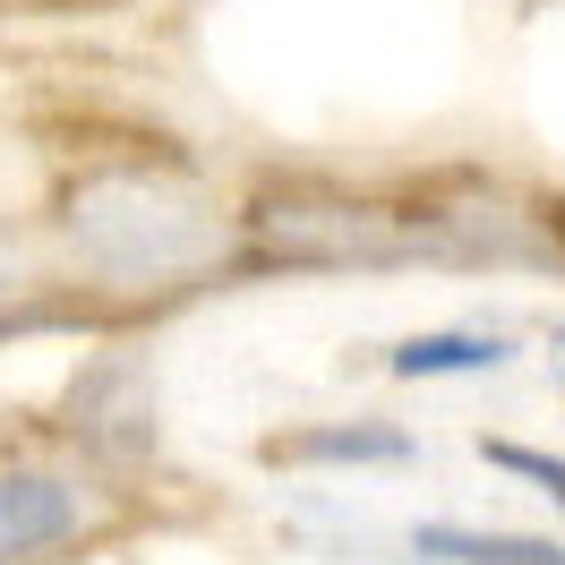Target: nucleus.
Wrapping results in <instances>:
<instances>
[{
	"label": "nucleus",
	"mask_w": 565,
	"mask_h": 565,
	"mask_svg": "<svg viewBox=\"0 0 565 565\" xmlns=\"http://www.w3.org/2000/svg\"><path fill=\"white\" fill-rule=\"evenodd\" d=\"M70 241L104 266V275H129V282H172V275H198L223 241V223L198 189H172V180H146V172H120V180H86L70 198Z\"/></svg>",
	"instance_id": "obj_1"
},
{
	"label": "nucleus",
	"mask_w": 565,
	"mask_h": 565,
	"mask_svg": "<svg viewBox=\"0 0 565 565\" xmlns=\"http://www.w3.org/2000/svg\"><path fill=\"white\" fill-rule=\"evenodd\" d=\"M86 523L70 480H43V471H0V565H26L43 548H61Z\"/></svg>",
	"instance_id": "obj_2"
},
{
	"label": "nucleus",
	"mask_w": 565,
	"mask_h": 565,
	"mask_svg": "<svg viewBox=\"0 0 565 565\" xmlns=\"http://www.w3.org/2000/svg\"><path fill=\"white\" fill-rule=\"evenodd\" d=\"M420 565H565L557 540H523V531H462V523H420L412 531Z\"/></svg>",
	"instance_id": "obj_3"
},
{
	"label": "nucleus",
	"mask_w": 565,
	"mask_h": 565,
	"mask_svg": "<svg viewBox=\"0 0 565 565\" xmlns=\"http://www.w3.org/2000/svg\"><path fill=\"white\" fill-rule=\"evenodd\" d=\"M394 377H471V369H505V334H412L386 352Z\"/></svg>",
	"instance_id": "obj_4"
},
{
	"label": "nucleus",
	"mask_w": 565,
	"mask_h": 565,
	"mask_svg": "<svg viewBox=\"0 0 565 565\" xmlns=\"http://www.w3.org/2000/svg\"><path fill=\"white\" fill-rule=\"evenodd\" d=\"M282 455V446H275ZM291 455H334V462H394V455H412L394 428H326V437H300Z\"/></svg>",
	"instance_id": "obj_5"
},
{
	"label": "nucleus",
	"mask_w": 565,
	"mask_h": 565,
	"mask_svg": "<svg viewBox=\"0 0 565 565\" xmlns=\"http://www.w3.org/2000/svg\"><path fill=\"white\" fill-rule=\"evenodd\" d=\"M489 462H505V471H523V480H540L548 497H565V462H548V455H531V446H480Z\"/></svg>",
	"instance_id": "obj_6"
},
{
	"label": "nucleus",
	"mask_w": 565,
	"mask_h": 565,
	"mask_svg": "<svg viewBox=\"0 0 565 565\" xmlns=\"http://www.w3.org/2000/svg\"><path fill=\"white\" fill-rule=\"evenodd\" d=\"M0 300H9V266H0Z\"/></svg>",
	"instance_id": "obj_7"
},
{
	"label": "nucleus",
	"mask_w": 565,
	"mask_h": 565,
	"mask_svg": "<svg viewBox=\"0 0 565 565\" xmlns=\"http://www.w3.org/2000/svg\"><path fill=\"white\" fill-rule=\"evenodd\" d=\"M557 343H565V334H557Z\"/></svg>",
	"instance_id": "obj_8"
}]
</instances>
